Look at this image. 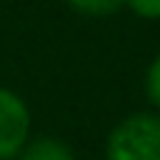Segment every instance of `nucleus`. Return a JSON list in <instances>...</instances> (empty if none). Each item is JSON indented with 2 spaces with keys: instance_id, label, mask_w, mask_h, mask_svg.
I'll return each instance as SVG.
<instances>
[{
  "instance_id": "f257e3e1",
  "label": "nucleus",
  "mask_w": 160,
  "mask_h": 160,
  "mask_svg": "<svg viewBox=\"0 0 160 160\" xmlns=\"http://www.w3.org/2000/svg\"><path fill=\"white\" fill-rule=\"evenodd\" d=\"M107 160H160V115L135 112L115 124L104 143Z\"/></svg>"
},
{
  "instance_id": "f03ea898",
  "label": "nucleus",
  "mask_w": 160,
  "mask_h": 160,
  "mask_svg": "<svg viewBox=\"0 0 160 160\" xmlns=\"http://www.w3.org/2000/svg\"><path fill=\"white\" fill-rule=\"evenodd\" d=\"M31 135V112L28 104L8 87H0V160L20 155Z\"/></svg>"
},
{
  "instance_id": "7ed1b4c3",
  "label": "nucleus",
  "mask_w": 160,
  "mask_h": 160,
  "mask_svg": "<svg viewBox=\"0 0 160 160\" xmlns=\"http://www.w3.org/2000/svg\"><path fill=\"white\" fill-rule=\"evenodd\" d=\"M20 160H76L73 158V149L59 141V138H51V135H39L34 141H25V146L20 149Z\"/></svg>"
},
{
  "instance_id": "20e7f679",
  "label": "nucleus",
  "mask_w": 160,
  "mask_h": 160,
  "mask_svg": "<svg viewBox=\"0 0 160 160\" xmlns=\"http://www.w3.org/2000/svg\"><path fill=\"white\" fill-rule=\"evenodd\" d=\"M73 11L79 14H87V17H107V14H115L124 0H65Z\"/></svg>"
},
{
  "instance_id": "39448f33",
  "label": "nucleus",
  "mask_w": 160,
  "mask_h": 160,
  "mask_svg": "<svg viewBox=\"0 0 160 160\" xmlns=\"http://www.w3.org/2000/svg\"><path fill=\"white\" fill-rule=\"evenodd\" d=\"M146 96H149V101L160 110V53L155 56V62L146 70Z\"/></svg>"
},
{
  "instance_id": "423d86ee",
  "label": "nucleus",
  "mask_w": 160,
  "mask_h": 160,
  "mask_svg": "<svg viewBox=\"0 0 160 160\" xmlns=\"http://www.w3.org/2000/svg\"><path fill=\"white\" fill-rule=\"evenodd\" d=\"M124 6H129L143 20H160V0H124Z\"/></svg>"
}]
</instances>
